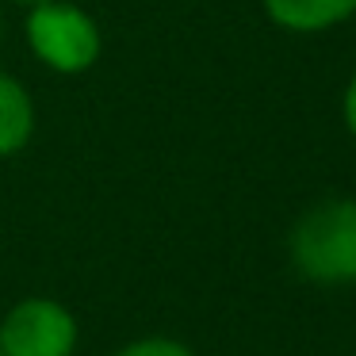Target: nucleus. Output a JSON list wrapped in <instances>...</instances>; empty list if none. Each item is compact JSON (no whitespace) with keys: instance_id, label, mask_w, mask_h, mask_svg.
Returning a JSON list of instances; mask_svg holds the SVG:
<instances>
[{"instance_id":"nucleus-1","label":"nucleus","mask_w":356,"mask_h":356,"mask_svg":"<svg viewBox=\"0 0 356 356\" xmlns=\"http://www.w3.org/2000/svg\"><path fill=\"white\" fill-rule=\"evenodd\" d=\"M287 261L314 287H356V200L307 207L287 234Z\"/></svg>"},{"instance_id":"nucleus-2","label":"nucleus","mask_w":356,"mask_h":356,"mask_svg":"<svg viewBox=\"0 0 356 356\" xmlns=\"http://www.w3.org/2000/svg\"><path fill=\"white\" fill-rule=\"evenodd\" d=\"M24 42L42 70L58 77H85L104 58V27L73 0H42L24 12Z\"/></svg>"},{"instance_id":"nucleus-3","label":"nucleus","mask_w":356,"mask_h":356,"mask_svg":"<svg viewBox=\"0 0 356 356\" xmlns=\"http://www.w3.org/2000/svg\"><path fill=\"white\" fill-rule=\"evenodd\" d=\"M81 345V322L54 295H24L0 314L4 356H73Z\"/></svg>"},{"instance_id":"nucleus-4","label":"nucleus","mask_w":356,"mask_h":356,"mask_svg":"<svg viewBox=\"0 0 356 356\" xmlns=\"http://www.w3.org/2000/svg\"><path fill=\"white\" fill-rule=\"evenodd\" d=\"M39 131V104L19 77L0 70V161L19 157Z\"/></svg>"},{"instance_id":"nucleus-5","label":"nucleus","mask_w":356,"mask_h":356,"mask_svg":"<svg viewBox=\"0 0 356 356\" xmlns=\"http://www.w3.org/2000/svg\"><path fill=\"white\" fill-rule=\"evenodd\" d=\"M261 8L287 35H322L356 16V0H261Z\"/></svg>"},{"instance_id":"nucleus-6","label":"nucleus","mask_w":356,"mask_h":356,"mask_svg":"<svg viewBox=\"0 0 356 356\" xmlns=\"http://www.w3.org/2000/svg\"><path fill=\"white\" fill-rule=\"evenodd\" d=\"M111 356H195V348L169 333H142V337L119 345Z\"/></svg>"},{"instance_id":"nucleus-7","label":"nucleus","mask_w":356,"mask_h":356,"mask_svg":"<svg viewBox=\"0 0 356 356\" xmlns=\"http://www.w3.org/2000/svg\"><path fill=\"white\" fill-rule=\"evenodd\" d=\"M341 119H345L348 134H353V138H356V73H353V77H348L345 92H341Z\"/></svg>"},{"instance_id":"nucleus-8","label":"nucleus","mask_w":356,"mask_h":356,"mask_svg":"<svg viewBox=\"0 0 356 356\" xmlns=\"http://www.w3.org/2000/svg\"><path fill=\"white\" fill-rule=\"evenodd\" d=\"M8 4H16V8H39V4H42V0H8Z\"/></svg>"},{"instance_id":"nucleus-9","label":"nucleus","mask_w":356,"mask_h":356,"mask_svg":"<svg viewBox=\"0 0 356 356\" xmlns=\"http://www.w3.org/2000/svg\"><path fill=\"white\" fill-rule=\"evenodd\" d=\"M0 356H4V353H0Z\"/></svg>"}]
</instances>
